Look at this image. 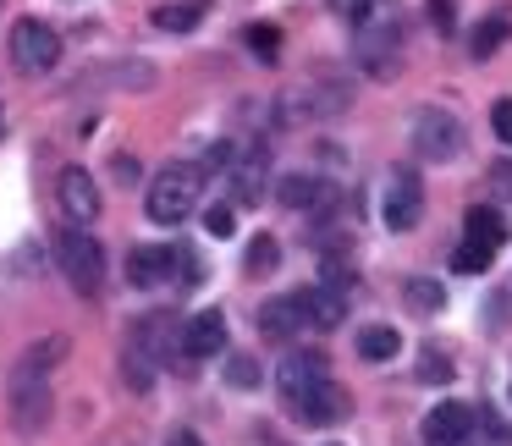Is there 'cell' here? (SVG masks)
Here are the masks:
<instances>
[{
    "label": "cell",
    "mask_w": 512,
    "mask_h": 446,
    "mask_svg": "<svg viewBox=\"0 0 512 446\" xmlns=\"http://www.w3.org/2000/svg\"><path fill=\"white\" fill-rule=\"evenodd\" d=\"M67 353V336H45L28 347V358L12 369V430L39 435L50 424V369Z\"/></svg>",
    "instance_id": "1"
},
{
    "label": "cell",
    "mask_w": 512,
    "mask_h": 446,
    "mask_svg": "<svg viewBox=\"0 0 512 446\" xmlns=\"http://www.w3.org/2000/svg\"><path fill=\"white\" fill-rule=\"evenodd\" d=\"M199 193H204L199 166H160L155 182H149V193H144V210L155 226H182L199 210Z\"/></svg>",
    "instance_id": "2"
},
{
    "label": "cell",
    "mask_w": 512,
    "mask_h": 446,
    "mask_svg": "<svg viewBox=\"0 0 512 446\" xmlns=\"http://www.w3.org/2000/svg\"><path fill=\"white\" fill-rule=\"evenodd\" d=\"M56 259H61V276L72 281V292H83V298H100V287H105V248H100V237L89 232V226H72L67 221V232L56 237Z\"/></svg>",
    "instance_id": "3"
},
{
    "label": "cell",
    "mask_w": 512,
    "mask_h": 446,
    "mask_svg": "<svg viewBox=\"0 0 512 446\" xmlns=\"http://www.w3.org/2000/svg\"><path fill=\"white\" fill-rule=\"evenodd\" d=\"M463 138H468V127L457 122L446 105H419V111L408 116V144H413V155L419 160H452L457 149H463Z\"/></svg>",
    "instance_id": "4"
},
{
    "label": "cell",
    "mask_w": 512,
    "mask_h": 446,
    "mask_svg": "<svg viewBox=\"0 0 512 446\" xmlns=\"http://www.w3.org/2000/svg\"><path fill=\"white\" fill-rule=\"evenodd\" d=\"M419 215H424V177L413 166H391L380 177V221L391 232H413Z\"/></svg>",
    "instance_id": "5"
},
{
    "label": "cell",
    "mask_w": 512,
    "mask_h": 446,
    "mask_svg": "<svg viewBox=\"0 0 512 446\" xmlns=\"http://www.w3.org/2000/svg\"><path fill=\"white\" fill-rule=\"evenodd\" d=\"M61 61V34L50 23H39V17H17L12 23V67L28 72V78H39V72H50Z\"/></svg>",
    "instance_id": "6"
},
{
    "label": "cell",
    "mask_w": 512,
    "mask_h": 446,
    "mask_svg": "<svg viewBox=\"0 0 512 446\" xmlns=\"http://www.w3.org/2000/svg\"><path fill=\"white\" fill-rule=\"evenodd\" d=\"M331 380V358L325 353H314V347H287L281 353V364H276V391H281V402H298V397H309L314 386H325Z\"/></svg>",
    "instance_id": "7"
},
{
    "label": "cell",
    "mask_w": 512,
    "mask_h": 446,
    "mask_svg": "<svg viewBox=\"0 0 512 446\" xmlns=\"http://www.w3.org/2000/svg\"><path fill=\"white\" fill-rule=\"evenodd\" d=\"M347 105H353V89H347V83H309V89H292L287 100H281V116H287V122H331Z\"/></svg>",
    "instance_id": "8"
},
{
    "label": "cell",
    "mask_w": 512,
    "mask_h": 446,
    "mask_svg": "<svg viewBox=\"0 0 512 446\" xmlns=\"http://www.w3.org/2000/svg\"><path fill=\"white\" fill-rule=\"evenodd\" d=\"M177 347H182V364H199V358H226V314L221 309H199L193 320H182Z\"/></svg>",
    "instance_id": "9"
},
{
    "label": "cell",
    "mask_w": 512,
    "mask_h": 446,
    "mask_svg": "<svg viewBox=\"0 0 512 446\" xmlns=\"http://www.w3.org/2000/svg\"><path fill=\"white\" fill-rule=\"evenodd\" d=\"M56 204H61V215H67L72 226H94V221H100V188H94V177L83 166H67L56 177Z\"/></svg>",
    "instance_id": "10"
},
{
    "label": "cell",
    "mask_w": 512,
    "mask_h": 446,
    "mask_svg": "<svg viewBox=\"0 0 512 446\" xmlns=\"http://www.w3.org/2000/svg\"><path fill=\"white\" fill-rule=\"evenodd\" d=\"M474 424H479V413L468 402L446 397L424 413V446H463V441H474Z\"/></svg>",
    "instance_id": "11"
},
{
    "label": "cell",
    "mask_w": 512,
    "mask_h": 446,
    "mask_svg": "<svg viewBox=\"0 0 512 446\" xmlns=\"http://www.w3.org/2000/svg\"><path fill=\"white\" fill-rule=\"evenodd\" d=\"M298 331H309V303H303V292L259 303V336H265V342H287L292 347Z\"/></svg>",
    "instance_id": "12"
},
{
    "label": "cell",
    "mask_w": 512,
    "mask_h": 446,
    "mask_svg": "<svg viewBox=\"0 0 512 446\" xmlns=\"http://www.w3.org/2000/svg\"><path fill=\"white\" fill-rule=\"evenodd\" d=\"M177 248H133V254H127V281H133V287H144V292H155V287H166V281H182L177 270Z\"/></svg>",
    "instance_id": "13"
},
{
    "label": "cell",
    "mask_w": 512,
    "mask_h": 446,
    "mask_svg": "<svg viewBox=\"0 0 512 446\" xmlns=\"http://www.w3.org/2000/svg\"><path fill=\"white\" fill-rule=\"evenodd\" d=\"M265 177H270L265 149H248L243 160H232V171H226V182H232V204H248V210H254V204L265 199Z\"/></svg>",
    "instance_id": "14"
},
{
    "label": "cell",
    "mask_w": 512,
    "mask_h": 446,
    "mask_svg": "<svg viewBox=\"0 0 512 446\" xmlns=\"http://www.w3.org/2000/svg\"><path fill=\"white\" fill-rule=\"evenodd\" d=\"M281 204L287 210H325L331 204V177H314V171H292V177L276 182Z\"/></svg>",
    "instance_id": "15"
},
{
    "label": "cell",
    "mask_w": 512,
    "mask_h": 446,
    "mask_svg": "<svg viewBox=\"0 0 512 446\" xmlns=\"http://www.w3.org/2000/svg\"><path fill=\"white\" fill-rule=\"evenodd\" d=\"M342 413H347V391L331 386V380H325V386H314L309 397L292 402V419H303V424H336Z\"/></svg>",
    "instance_id": "16"
},
{
    "label": "cell",
    "mask_w": 512,
    "mask_h": 446,
    "mask_svg": "<svg viewBox=\"0 0 512 446\" xmlns=\"http://www.w3.org/2000/svg\"><path fill=\"white\" fill-rule=\"evenodd\" d=\"M303 303H309V331H336V325L347 320V292L342 287H309L303 292Z\"/></svg>",
    "instance_id": "17"
},
{
    "label": "cell",
    "mask_w": 512,
    "mask_h": 446,
    "mask_svg": "<svg viewBox=\"0 0 512 446\" xmlns=\"http://www.w3.org/2000/svg\"><path fill=\"white\" fill-rule=\"evenodd\" d=\"M463 237H468V243H479V248H490V254H496V248L507 243V221H501V210L479 204V210H468V215H463Z\"/></svg>",
    "instance_id": "18"
},
{
    "label": "cell",
    "mask_w": 512,
    "mask_h": 446,
    "mask_svg": "<svg viewBox=\"0 0 512 446\" xmlns=\"http://www.w3.org/2000/svg\"><path fill=\"white\" fill-rule=\"evenodd\" d=\"M397 353H402L397 325H364V331H358V358H364V364H391Z\"/></svg>",
    "instance_id": "19"
},
{
    "label": "cell",
    "mask_w": 512,
    "mask_h": 446,
    "mask_svg": "<svg viewBox=\"0 0 512 446\" xmlns=\"http://www.w3.org/2000/svg\"><path fill=\"white\" fill-rule=\"evenodd\" d=\"M149 23L160 28V34H188V28L204 23V0H177V6H155L149 12Z\"/></svg>",
    "instance_id": "20"
},
{
    "label": "cell",
    "mask_w": 512,
    "mask_h": 446,
    "mask_svg": "<svg viewBox=\"0 0 512 446\" xmlns=\"http://www.w3.org/2000/svg\"><path fill=\"white\" fill-rule=\"evenodd\" d=\"M507 39H512V17L496 12V17H485V23L468 34V56H474V61H490L501 45H507Z\"/></svg>",
    "instance_id": "21"
},
{
    "label": "cell",
    "mask_w": 512,
    "mask_h": 446,
    "mask_svg": "<svg viewBox=\"0 0 512 446\" xmlns=\"http://www.w3.org/2000/svg\"><path fill=\"white\" fill-rule=\"evenodd\" d=\"M402 303H408L413 314H441L446 309V287L430 281V276H413V281H402Z\"/></svg>",
    "instance_id": "22"
},
{
    "label": "cell",
    "mask_w": 512,
    "mask_h": 446,
    "mask_svg": "<svg viewBox=\"0 0 512 446\" xmlns=\"http://www.w3.org/2000/svg\"><path fill=\"white\" fill-rule=\"evenodd\" d=\"M276 265H281V243H276L270 232H259L254 243H248V259H243V270H248V276H270Z\"/></svg>",
    "instance_id": "23"
},
{
    "label": "cell",
    "mask_w": 512,
    "mask_h": 446,
    "mask_svg": "<svg viewBox=\"0 0 512 446\" xmlns=\"http://www.w3.org/2000/svg\"><path fill=\"white\" fill-rule=\"evenodd\" d=\"M243 45L270 67V61L281 56V28H276V23H254V28H243Z\"/></svg>",
    "instance_id": "24"
},
{
    "label": "cell",
    "mask_w": 512,
    "mask_h": 446,
    "mask_svg": "<svg viewBox=\"0 0 512 446\" xmlns=\"http://www.w3.org/2000/svg\"><path fill=\"white\" fill-rule=\"evenodd\" d=\"M259 358L254 353H226V386H237V391H254L259 386Z\"/></svg>",
    "instance_id": "25"
},
{
    "label": "cell",
    "mask_w": 512,
    "mask_h": 446,
    "mask_svg": "<svg viewBox=\"0 0 512 446\" xmlns=\"http://www.w3.org/2000/svg\"><path fill=\"white\" fill-rule=\"evenodd\" d=\"M490 259H496L490 248H479V243H468V237H463V243H457V254H452V270H457V276H485Z\"/></svg>",
    "instance_id": "26"
},
{
    "label": "cell",
    "mask_w": 512,
    "mask_h": 446,
    "mask_svg": "<svg viewBox=\"0 0 512 446\" xmlns=\"http://www.w3.org/2000/svg\"><path fill=\"white\" fill-rule=\"evenodd\" d=\"M419 380H435V386H441V380H452V358H446L441 347H424V358H419Z\"/></svg>",
    "instance_id": "27"
},
{
    "label": "cell",
    "mask_w": 512,
    "mask_h": 446,
    "mask_svg": "<svg viewBox=\"0 0 512 446\" xmlns=\"http://www.w3.org/2000/svg\"><path fill=\"white\" fill-rule=\"evenodd\" d=\"M490 133H496L501 144L512 149V100H496V105H490Z\"/></svg>",
    "instance_id": "28"
},
{
    "label": "cell",
    "mask_w": 512,
    "mask_h": 446,
    "mask_svg": "<svg viewBox=\"0 0 512 446\" xmlns=\"http://www.w3.org/2000/svg\"><path fill=\"white\" fill-rule=\"evenodd\" d=\"M204 232H210V237H232V232H237L232 210H226V204H215V210H204Z\"/></svg>",
    "instance_id": "29"
},
{
    "label": "cell",
    "mask_w": 512,
    "mask_h": 446,
    "mask_svg": "<svg viewBox=\"0 0 512 446\" xmlns=\"http://www.w3.org/2000/svg\"><path fill=\"white\" fill-rule=\"evenodd\" d=\"M111 177H116V188H133V182H138V160L133 155H111Z\"/></svg>",
    "instance_id": "30"
},
{
    "label": "cell",
    "mask_w": 512,
    "mask_h": 446,
    "mask_svg": "<svg viewBox=\"0 0 512 446\" xmlns=\"http://www.w3.org/2000/svg\"><path fill=\"white\" fill-rule=\"evenodd\" d=\"M430 17H435L441 34H452V28H457V6H452V0H430Z\"/></svg>",
    "instance_id": "31"
},
{
    "label": "cell",
    "mask_w": 512,
    "mask_h": 446,
    "mask_svg": "<svg viewBox=\"0 0 512 446\" xmlns=\"http://www.w3.org/2000/svg\"><path fill=\"white\" fill-rule=\"evenodd\" d=\"M490 188L512 199V160H496V166H490Z\"/></svg>",
    "instance_id": "32"
},
{
    "label": "cell",
    "mask_w": 512,
    "mask_h": 446,
    "mask_svg": "<svg viewBox=\"0 0 512 446\" xmlns=\"http://www.w3.org/2000/svg\"><path fill=\"white\" fill-rule=\"evenodd\" d=\"M166 446H204V441H199V435H193V430H177V435H171Z\"/></svg>",
    "instance_id": "33"
},
{
    "label": "cell",
    "mask_w": 512,
    "mask_h": 446,
    "mask_svg": "<svg viewBox=\"0 0 512 446\" xmlns=\"http://www.w3.org/2000/svg\"><path fill=\"white\" fill-rule=\"evenodd\" d=\"M0 138H6V111H0Z\"/></svg>",
    "instance_id": "34"
}]
</instances>
